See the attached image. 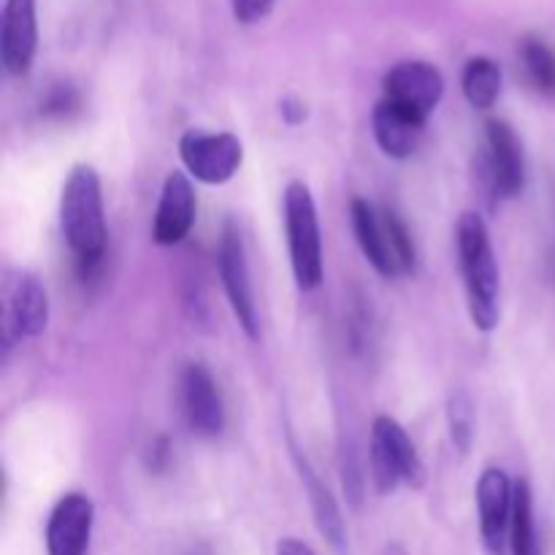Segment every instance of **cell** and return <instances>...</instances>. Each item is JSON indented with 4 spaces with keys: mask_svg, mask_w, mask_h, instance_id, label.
Instances as JSON below:
<instances>
[{
    "mask_svg": "<svg viewBox=\"0 0 555 555\" xmlns=\"http://www.w3.org/2000/svg\"><path fill=\"white\" fill-rule=\"evenodd\" d=\"M60 228L70 253L79 260L81 276H90L106 253V215H103L101 177L92 166H74L60 193Z\"/></svg>",
    "mask_w": 555,
    "mask_h": 555,
    "instance_id": "obj_1",
    "label": "cell"
},
{
    "mask_svg": "<svg viewBox=\"0 0 555 555\" xmlns=\"http://www.w3.org/2000/svg\"><path fill=\"white\" fill-rule=\"evenodd\" d=\"M459 266L464 274L466 307L477 331L491 334L499 325V266L493 258L491 233L477 211H464L455 225Z\"/></svg>",
    "mask_w": 555,
    "mask_h": 555,
    "instance_id": "obj_2",
    "label": "cell"
},
{
    "mask_svg": "<svg viewBox=\"0 0 555 555\" xmlns=\"http://www.w3.org/2000/svg\"><path fill=\"white\" fill-rule=\"evenodd\" d=\"M350 222L363 255L377 274L396 280L415 269V244L396 211L377 209L366 198H352Z\"/></svg>",
    "mask_w": 555,
    "mask_h": 555,
    "instance_id": "obj_3",
    "label": "cell"
},
{
    "mask_svg": "<svg viewBox=\"0 0 555 555\" xmlns=\"http://www.w3.org/2000/svg\"><path fill=\"white\" fill-rule=\"evenodd\" d=\"M282 209H285L293 280L304 293L318 291L323 282V236H320L318 204L312 198V190L304 182H291L285 188Z\"/></svg>",
    "mask_w": 555,
    "mask_h": 555,
    "instance_id": "obj_4",
    "label": "cell"
},
{
    "mask_svg": "<svg viewBox=\"0 0 555 555\" xmlns=\"http://www.w3.org/2000/svg\"><path fill=\"white\" fill-rule=\"evenodd\" d=\"M369 466H372L374 488L383 496L393 493L401 482L410 488H423L426 482V466H423L410 434L399 421L388 415H379L372 426Z\"/></svg>",
    "mask_w": 555,
    "mask_h": 555,
    "instance_id": "obj_5",
    "label": "cell"
},
{
    "mask_svg": "<svg viewBox=\"0 0 555 555\" xmlns=\"http://www.w3.org/2000/svg\"><path fill=\"white\" fill-rule=\"evenodd\" d=\"M179 157L193 179L204 184H225L236 177L244 160L242 141L233 133L188 130L179 139Z\"/></svg>",
    "mask_w": 555,
    "mask_h": 555,
    "instance_id": "obj_6",
    "label": "cell"
},
{
    "mask_svg": "<svg viewBox=\"0 0 555 555\" xmlns=\"http://www.w3.org/2000/svg\"><path fill=\"white\" fill-rule=\"evenodd\" d=\"M217 266H220V280L222 287H225L228 304L233 309V318L238 320V325H242L249 339H258L260 320L258 307H255L253 282H249L247 253H244L242 233L236 231L233 222H228L225 231H222L220 249H217Z\"/></svg>",
    "mask_w": 555,
    "mask_h": 555,
    "instance_id": "obj_7",
    "label": "cell"
},
{
    "mask_svg": "<svg viewBox=\"0 0 555 555\" xmlns=\"http://www.w3.org/2000/svg\"><path fill=\"white\" fill-rule=\"evenodd\" d=\"M444 95V76L437 65L423 60H404L393 65L383 79V98L426 119Z\"/></svg>",
    "mask_w": 555,
    "mask_h": 555,
    "instance_id": "obj_8",
    "label": "cell"
},
{
    "mask_svg": "<svg viewBox=\"0 0 555 555\" xmlns=\"http://www.w3.org/2000/svg\"><path fill=\"white\" fill-rule=\"evenodd\" d=\"M49 323V296L41 280L33 274H16L5 282L3 301V341L14 347V341L33 339L43 334Z\"/></svg>",
    "mask_w": 555,
    "mask_h": 555,
    "instance_id": "obj_9",
    "label": "cell"
},
{
    "mask_svg": "<svg viewBox=\"0 0 555 555\" xmlns=\"http://www.w3.org/2000/svg\"><path fill=\"white\" fill-rule=\"evenodd\" d=\"M475 493L482 545H486L488 555H504L509 547V526H513V480L504 469H486Z\"/></svg>",
    "mask_w": 555,
    "mask_h": 555,
    "instance_id": "obj_10",
    "label": "cell"
},
{
    "mask_svg": "<svg viewBox=\"0 0 555 555\" xmlns=\"http://www.w3.org/2000/svg\"><path fill=\"white\" fill-rule=\"evenodd\" d=\"M486 168L496 198H518L526 188V155L518 133L504 119L486 122Z\"/></svg>",
    "mask_w": 555,
    "mask_h": 555,
    "instance_id": "obj_11",
    "label": "cell"
},
{
    "mask_svg": "<svg viewBox=\"0 0 555 555\" xmlns=\"http://www.w3.org/2000/svg\"><path fill=\"white\" fill-rule=\"evenodd\" d=\"M95 507L85 493H68L54 504L47 524V555H87Z\"/></svg>",
    "mask_w": 555,
    "mask_h": 555,
    "instance_id": "obj_12",
    "label": "cell"
},
{
    "mask_svg": "<svg viewBox=\"0 0 555 555\" xmlns=\"http://www.w3.org/2000/svg\"><path fill=\"white\" fill-rule=\"evenodd\" d=\"M38 49L36 0H5L0 25V57L11 76H27Z\"/></svg>",
    "mask_w": 555,
    "mask_h": 555,
    "instance_id": "obj_13",
    "label": "cell"
},
{
    "mask_svg": "<svg viewBox=\"0 0 555 555\" xmlns=\"http://www.w3.org/2000/svg\"><path fill=\"white\" fill-rule=\"evenodd\" d=\"M195 225V190L184 171H171L163 182L160 201H157L152 238L163 247L184 242Z\"/></svg>",
    "mask_w": 555,
    "mask_h": 555,
    "instance_id": "obj_14",
    "label": "cell"
},
{
    "mask_svg": "<svg viewBox=\"0 0 555 555\" xmlns=\"http://www.w3.org/2000/svg\"><path fill=\"white\" fill-rule=\"evenodd\" d=\"M182 406L190 428L198 437H217L225 426L222 396L215 377L201 363H190L182 374Z\"/></svg>",
    "mask_w": 555,
    "mask_h": 555,
    "instance_id": "obj_15",
    "label": "cell"
},
{
    "mask_svg": "<svg viewBox=\"0 0 555 555\" xmlns=\"http://www.w3.org/2000/svg\"><path fill=\"white\" fill-rule=\"evenodd\" d=\"M372 130L377 139L379 150L393 160H406L415 155V150L423 141V130H426V119L417 114L406 112V108L396 106L390 101H379L372 114Z\"/></svg>",
    "mask_w": 555,
    "mask_h": 555,
    "instance_id": "obj_16",
    "label": "cell"
},
{
    "mask_svg": "<svg viewBox=\"0 0 555 555\" xmlns=\"http://www.w3.org/2000/svg\"><path fill=\"white\" fill-rule=\"evenodd\" d=\"M293 459H296L304 488H307L309 493V504H312V515H314V524H318V531L323 534V540L334 547V553L350 555V540H347L345 518H341L339 504H336V499L331 496L328 488L323 486L318 472L309 466V461L304 459L296 448H293Z\"/></svg>",
    "mask_w": 555,
    "mask_h": 555,
    "instance_id": "obj_17",
    "label": "cell"
},
{
    "mask_svg": "<svg viewBox=\"0 0 555 555\" xmlns=\"http://www.w3.org/2000/svg\"><path fill=\"white\" fill-rule=\"evenodd\" d=\"M461 87L472 106L488 112L502 92V68L491 57H472L461 76Z\"/></svg>",
    "mask_w": 555,
    "mask_h": 555,
    "instance_id": "obj_18",
    "label": "cell"
},
{
    "mask_svg": "<svg viewBox=\"0 0 555 555\" xmlns=\"http://www.w3.org/2000/svg\"><path fill=\"white\" fill-rule=\"evenodd\" d=\"M509 553L513 555H540L534 526V502H531L529 482H515L513 526H509Z\"/></svg>",
    "mask_w": 555,
    "mask_h": 555,
    "instance_id": "obj_19",
    "label": "cell"
},
{
    "mask_svg": "<svg viewBox=\"0 0 555 555\" xmlns=\"http://www.w3.org/2000/svg\"><path fill=\"white\" fill-rule=\"evenodd\" d=\"M520 60L526 65V74L534 81V87L545 95H555V52L540 38H524L520 43Z\"/></svg>",
    "mask_w": 555,
    "mask_h": 555,
    "instance_id": "obj_20",
    "label": "cell"
},
{
    "mask_svg": "<svg viewBox=\"0 0 555 555\" xmlns=\"http://www.w3.org/2000/svg\"><path fill=\"white\" fill-rule=\"evenodd\" d=\"M448 423L453 444L459 448L461 455H469L472 442H475V406H472L469 396L453 393L448 401Z\"/></svg>",
    "mask_w": 555,
    "mask_h": 555,
    "instance_id": "obj_21",
    "label": "cell"
},
{
    "mask_svg": "<svg viewBox=\"0 0 555 555\" xmlns=\"http://www.w3.org/2000/svg\"><path fill=\"white\" fill-rule=\"evenodd\" d=\"M231 9L236 22L242 25H255V22L266 20L274 9V0H231Z\"/></svg>",
    "mask_w": 555,
    "mask_h": 555,
    "instance_id": "obj_22",
    "label": "cell"
},
{
    "mask_svg": "<svg viewBox=\"0 0 555 555\" xmlns=\"http://www.w3.org/2000/svg\"><path fill=\"white\" fill-rule=\"evenodd\" d=\"M76 106H79V98H76V92L70 90V87H60V90H54L52 95H49V101L43 103V114L68 117Z\"/></svg>",
    "mask_w": 555,
    "mask_h": 555,
    "instance_id": "obj_23",
    "label": "cell"
},
{
    "mask_svg": "<svg viewBox=\"0 0 555 555\" xmlns=\"http://www.w3.org/2000/svg\"><path fill=\"white\" fill-rule=\"evenodd\" d=\"M280 106H282V117H285L287 125H298L304 117H307V108H304V103L298 101V98H285Z\"/></svg>",
    "mask_w": 555,
    "mask_h": 555,
    "instance_id": "obj_24",
    "label": "cell"
},
{
    "mask_svg": "<svg viewBox=\"0 0 555 555\" xmlns=\"http://www.w3.org/2000/svg\"><path fill=\"white\" fill-rule=\"evenodd\" d=\"M276 555H314V551L307 545V542L287 537V540L276 542Z\"/></svg>",
    "mask_w": 555,
    "mask_h": 555,
    "instance_id": "obj_25",
    "label": "cell"
}]
</instances>
